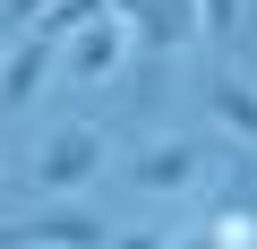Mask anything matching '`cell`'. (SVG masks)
I'll return each instance as SVG.
<instances>
[{"label":"cell","mask_w":257,"mask_h":249,"mask_svg":"<svg viewBox=\"0 0 257 249\" xmlns=\"http://www.w3.org/2000/svg\"><path fill=\"white\" fill-rule=\"evenodd\" d=\"M111 172V138L94 129V120H60V129L35 146V163H26V181L43 189V198H77V189H94Z\"/></svg>","instance_id":"6da1fadb"},{"label":"cell","mask_w":257,"mask_h":249,"mask_svg":"<svg viewBox=\"0 0 257 249\" xmlns=\"http://www.w3.org/2000/svg\"><path fill=\"white\" fill-rule=\"evenodd\" d=\"M128 52H138L128 18H120V9H103V18H86V26L60 43V77H69V86H111V77L128 69Z\"/></svg>","instance_id":"7a4b0ae2"},{"label":"cell","mask_w":257,"mask_h":249,"mask_svg":"<svg viewBox=\"0 0 257 249\" xmlns=\"http://www.w3.org/2000/svg\"><path fill=\"white\" fill-rule=\"evenodd\" d=\"M206 172H214V155L197 138H146L128 155V189H146V198H189Z\"/></svg>","instance_id":"3957f363"},{"label":"cell","mask_w":257,"mask_h":249,"mask_svg":"<svg viewBox=\"0 0 257 249\" xmlns=\"http://www.w3.org/2000/svg\"><path fill=\"white\" fill-rule=\"evenodd\" d=\"M111 9L128 18L138 52H189V43H206V9L197 0H111Z\"/></svg>","instance_id":"277c9868"},{"label":"cell","mask_w":257,"mask_h":249,"mask_svg":"<svg viewBox=\"0 0 257 249\" xmlns=\"http://www.w3.org/2000/svg\"><path fill=\"white\" fill-rule=\"evenodd\" d=\"M9 240H26V249H111V223L86 215V206H43V215L18 223Z\"/></svg>","instance_id":"5b68a950"},{"label":"cell","mask_w":257,"mask_h":249,"mask_svg":"<svg viewBox=\"0 0 257 249\" xmlns=\"http://www.w3.org/2000/svg\"><path fill=\"white\" fill-rule=\"evenodd\" d=\"M60 69V43H43V35H18L9 43V60H0V112H18V103H35V86Z\"/></svg>","instance_id":"8992f818"},{"label":"cell","mask_w":257,"mask_h":249,"mask_svg":"<svg viewBox=\"0 0 257 249\" xmlns=\"http://www.w3.org/2000/svg\"><path fill=\"white\" fill-rule=\"evenodd\" d=\"M206 112H214V120H223V129H231V138H240V146L257 155V86H248L240 69H223V77L206 86Z\"/></svg>","instance_id":"52a82bcc"},{"label":"cell","mask_w":257,"mask_h":249,"mask_svg":"<svg viewBox=\"0 0 257 249\" xmlns=\"http://www.w3.org/2000/svg\"><path fill=\"white\" fill-rule=\"evenodd\" d=\"M103 9H111V0H52V9H43L26 35H43V43H69V35H77L86 18H103Z\"/></svg>","instance_id":"ba28073f"},{"label":"cell","mask_w":257,"mask_h":249,"mask_svg":"<svg viewBox=\"0 0 257 249\" xmlns=\"http://www.w3.org/2000/svg\"><path fill=\"white\" fill-rule=\"evenodd\" d=\"M206 9V43H223V35H240V0H197Z\"/></svg>","instance_id":"9c48e42d"},{"label":"cell","mask_w":257,"mask_h":249,"mask_svg":"<svg viewBox=\"0 0 257 249\" xmlns=\"http://www.w3.org/2000/svg\"><path fill=\"white\" fill-rule=\"evenodd\" d=\"M43 9H52V0H0V26H9V35H26Z\"/></svg>","instance_id":"30bf717a"},{"label":"cell","mask_w":257,"mask_h":249,"mask_svg":"<svg viewBox=\"0 0 257 249\" xmlns=\"http://www.w3.org/2000/svg\"><path fill=\"white\" fill-rule=\"evenodd\" d=\"M111 249H172L163 232H111Z\"/></svg>","instance_id":"8fae6325"},{"label":"cell","mask_w":257,"mask_h":249,"mask_svg":"<svg viewBox=\"0 0 257 249\" xmlns=\"http://www.w3.org/2000/svg\"><path fill=\"white\" fill-rule=\"evenodd\" d=\"M9 43H18V35H9V26H0V60H9Z\"/></svg>","instance_id":"7c38bea8"}]
</instances>
